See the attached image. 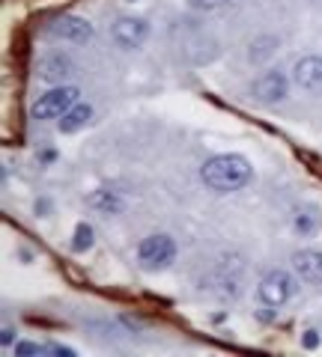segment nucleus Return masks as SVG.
Returning <instances> with one entry per match:
<instances>
[{"label": "nucleus", "mask_w": 322, "mask_h": 357, "mask_svg": "<svg viewBox=\"0 0 322 357\" xmlns=\"http://www.w3.org/2000/svg\"><path fill=\"white\" fill-rule=\"evenodd\" d=\"M293 271L302 283L322 286V253L319 250H298L293 253Z\"/></svg>", "instance_id": "10"}, {"label": "nucleus", "mask_w": 322, "mask_h": 357, "mask_svg": "<svg viewBox=\"0 0 322 357\" xmlns=\"http://www.w3.org/2000/svg\"><path fill=\"white\" fill-rule=\"evenodd\" d=\"M149 36V24L143 18H135V15H123L114 21V27H110V39H114L117 48L123 51H135L140 48L143 42Z\"/></svg>", "instance_id": "5"}, {"label": "nucleus", "mask_w": 322, "mask_h": 357, "mask_svg": "<svg viewBox=\"0 0 322 357\" xmlns=\"http://www.w3.org/2000/svg\"><path fill=\"white\" fill-rule=\"evenodd\" d=\"M316 342H319L316 331H307V337H305V345H307V349H316Z\"/></svg>", "instance_id": "18"}, {"label": "nucleus", "mask_w": 322, "mask_h": 357, "mask_svg": "<svg viewBox=\"0 0 322 357\" xmlns=\"http://www.w3.org/2000/svg\"><path fill=\"white\" fill-rule=\"evenodd\" d=\"M90 116H93V107L90 105H72L66 114L60 116V122H57V128L63 131V134H75V131H81L87 122H90Z\"/></svg>", "instance_id": "11"}, {"label": "nucleus", "mask_w": 322, "mask_h": 357, "mask_svg": "<svg viewBox=\"0 0 322 357\" xmlns=\"http://www.w3.org/2000/svg\"><path fill=\"white\" fill-rule=\"evenodd\" d=\"M176 259V244L170 236H147L138 244V262L143 271H164Z\"/></svg>", "instance_id": "2"}, {"label": "nucleus", "mask_w": 322, "mask_h": 357, "mask_svg": "<svg viewBox=\"0 0 322 357\" xmlns=\"http://www.w3.org/2000/svg\"><path fill=\"white\" fill-rule=\"evenodd\" d=\"M293 227H295V232H302V236H314L319 229V211L316 208H298Z\"/></svg>", "instance_id": "13"}, {"label": "nucleus", "mask_w": 322, "mask_h": 357, "mask_svg": "<svg viewBox=\"0 0 322 357\" xmlns=\"http://www.w3.org/2000/svg\"><path fill=\"white\" fill-rule=\"evenodd\" d=\"M188 3L197 6V9H218V6L230 3V0H188Z\"/></svg>", "instance_id": "16"}, {"label": "nucleus", "mask_w": 322, "mask_h": 357, "mask_svg": "<svg viewBox=\"0 0 322 357\" xmlns=\"http://www.w3.org/2000/svg\"><path fill=\"white\" fill-rule=\"evenodd\" d=\"M293 84L305 93H322V57L310 54V57L295 60L293 66Z\"/></svg>", "instance_id": "9"}, {"label": "nucleus", "mask_w": 322, "mask_h": 357, "mask_svg": "<svg viewBox=\"0 0 322 357\" xmlns=\"http://www.w3.org/2000/svg\"><path fill=\"white\" fill-rule=\"evenodd\" d=\"M48 351H51V354H63V357H72V354H75L72 349H63V345H48Z\"/></svg>", "instance_id": "17"}, {"label": "nucleus", "mask_w": 322, "mask_h": 357, "mask_svg": "<svg viewBox=\"0 0 322 357\" xmlns=\"http://www.w3.org/2000/svg\"><path fill=\"white\" fill-rule=\"evenodd\" d=\"M257 292H260V301L265 307H284L295 292V280H293V274H286L277 268V271H269L263 277Z\"/></svg>", "instance_id": "4"}, {"label": "nucleus", "mask_w": 322, "mask_h": 357, "mask_svg": "<svg viewBox=\"0 0 322 357\" xmlns=\"http://www.w3.org/2000/svg\"><path fill=\"white\" fill-rule=\"evenodd\" d=\"M78 96H81L78 93V86L60 84V86L48 89L45 96H39L36 102H33L30 114H33V119H60L72 105H78Z\"/></svg>", "instance_id": "3"}, {"label": "nucleus", "mask_w": 322, "mask_h": 357, "mask_svg": "<svg viewBox=\"0 0 322 357\" xmlns=\"http://www.w3.org/2000/svg\"><path fill=\"white\" fill-rule=\"evenodd\" d=\"M90 244H93V227H87V223H78V227H75V238H72V250L75 253H84Z\"/></svg>", "instance_id": "14"}, {"label": "nucleus", "mask_w": 322, "mask_h": 357, "mask_svg": "<svg viewBox=\"0 0 322 357\" xmlns=\"http://www.w3.org/2000/svg\"><path fill=\"white\" fill-rule=\"evenodd\" d=\"M36 75H39L45 84L60 86V84H66V81H69V77L75 75V63L66 57L63 51H54V54H45V57L39 60Z\"/></svg>", "instance_id": "8"}, {"label": "nucleus", "mask_w": 322, "mask_h": 357, "mask_svg": "<svg viewBox=\"0 0 322 357\" xmlns=\"http://www.w3.org/2000/svg\"><path fill=\"white\" fill-rule=\"evenodd\" d=\"M90 208L102 211V215H117V211H123V197H119V191H110V188H98V191L90 194Z\"/></svg>", "instance_id": "12"}, {"label": "nucleus", "mask_w": 322, "mask_h": 357, "mask_svg": "<svg viewBox=\"0 0 322 357\" xmlns=\"http://www.w3.org/2000/svg\"><path fill=\"white\" fill-rule=\"evenodd\" d=\"M48 349L45 345H36V342H18L15 345V357H27V354H45Z\"/></svg>", "instance_id": "15"}, {"label": "nucleus", "mask_w": 322, "mask_h": 357, "mask_svg": "<svg viewBox=\"0 0 322 357\" xmlns=\"http://www.w3.org/2000/svg\"><path fill=\"white\" fill-rule=\"evenodd\" d=\"M54 39H63V42H72V45H84L93 39V24L87 18H78V15H60L54 18V24L48 27Z\"/></svg>", "instance_id": "7"}, {"label": "nucleus", "mask_w": 322, "mask_h": 357, "mask_svg": "<svg viewBox=\"0 0 322 357\" xmlns=\"http://www.w3.org/2000/svg\"><path fill=\"white\" fill-rule=\"evenodd\" d=\"M13 328H3V337H0V342H3V345H9V342H13Z\"/></svg>", "instance_id": "19"}, {"label": "nucleus", "mask_w": 322, "mask_h": 357, "mask_svg": "<svg viewBox=\"0 0 322 357\" xmlns=\"http://www.w3.org/2000/svg\"><path fill=\"white\" fill-rule=\"evenodd\" d=\"M251 164L245 155H215V158H209L203 164V170H200V178H203L206 188H212L218 194H230V191H239V188H245L251 182Z\"/></svg>", "instance_id": "1"}, {"label": "nucleus", "mask_w": 322, "mask_h": 357, "mask_svg": "<svg viewBox=\"0 0 322 357\" xmlns=\"http://www.w3.org/2000/svg\"><path fill=\"white\" fill-rule=\"evenodd\" d=\"M286 89H290V81H286V75L284 72H277V69H269V72H263L257 81H254V98H257L260 105H277V102H284L286 98Z\"/></svg>", "instance_id": "6"}]
</instances>
